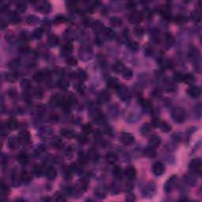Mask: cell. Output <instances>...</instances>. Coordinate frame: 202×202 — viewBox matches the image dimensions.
Wrapping results in <instances>:
<instances>
[{
  "label": "cell",
  "mask_w": 202,
  "mask_h": 202,
  "mask_svg": "<svg viewBox=\"0 0 202 202\" xmlns=\"http://www.w3.org/2000/svg\"><path fill=\"white\" fill-rule=\"evenodd\" d=\"M172 118L176 122H183L186 119V112L181 107H176L172 111Z\"/></svg>",
  "instance_id": "1"
},
{
  "label": "cell",
  "mask_w": 202,
  "mask_h": 202,
  "mask_svg": "<svg viewBox=\"0 0 202 202\" xmlns=\"http://www.w3.org/2000/svg\"><path fill=\"white\" fill-rule=\"evenodd\" d=\"M144 19V14L141 11L135 10L130 14L129 17V21L131 24H140Z\"/></svg>",
  "instance_id": "2"
},
{
  "label": "cell",
  "mask_w": 202,
  "mask_h": 202,
  "mask_svg": "<svg viewBox=\"0 0 202 202\" xmlns=\"http://www.w3.org/2000/svg\"><path fill=\"white\" fill-rule=\"evenodd\" d=\"M120 141L123 145H130L134 141V137L131 133H122L120 135Z\"/></svg>",
  "instance_id": "3"
},
{
  "label": "cell",
  "mask_w": 202,
  "mask_h": 202,
  "mask_svg": "<svg viewBox=\"0 0 202 202\" xmlns=\"http://www.w3.org/2000/svg\"><path fill=\"white\" fill-rule=\"evenodd\" d=\"M187 93L188 95L191 97L192 98H198V97L201 96V88H200L198 86H195V85H192L190 86L188 89H187Z\"/></svg>",
  "instance_id": "4"
},
{
  "label": "cell",
  "mask_w": 202,
  "mask_h": 202,
  "mask_svg": "<svg viewBox=\"0 0 202 202\" xmlns=\"http://www.w3.org/2000/svg\"><path fill=\"white\" fill-rule=\"evenodd\" d=\"M190 167L193 171H194L198 174H201L202 170V165L201 162L199 159H194V160H191V162L190 163Z\"/></svg>",
  "instance_id": "5"
},
{
  "label": "cell",
  "mask_w": 202,
  "mask_h": 202,
  "mask_svg": "<svg viewBox=\"0 0 202 202\" xmlns=\"http://www.w3.org/2000/svg\"><path fill=\"white\" fill-rule=\"evenodd\" d=\"M111 99V95L107 91H103L101 92L99 96H98V98H97V101L100 104H104L106 103H107Z\"/></svg>",
  "instance_id": "6"
},
{
  "label": "cell",
  "mask_w": 202,
  "mask_h": 202,
  "mask_svg": "<svg viewBox=\"0 0 202 202\" xmlns=\"http://www.w3.org/2000/svg\"><path fill=\"white\" fill-rule=\"evenodd\" d=\"M153 173L156 175H162L165 171V167L163 163L160 162H157L154 164L153 168H152Z\"/></svg>",
  "instance_id": "7"
},
{
  "label": "cell",
  "mask_w": 202,
  "mask_h": 202,
  "mask_svg": "<svg viewBox=\"0 0 202 202\" xmlns=\"http://www.w3.org/2000/svg\"><path fill=\"white\" fill-rule=\"evenodd\" d=\"M125 174H126V176L127 177V178L130 179V180H133V179H135L136 177H137L136 169L132 166L128 167L126 169Z\"/></svg>",
  "instance_id": "8"
},
{
  "label": "cell",
  "mask_w": 202,
  "mask_h": 202,
  "mask_svg": "<svg viewBox=\"0 0 202 202\" xmlns=\"http://www.w3.org/2000/svg\"><path fill=\"white\" fill-rule=\"evenodd\" d=\"M87 158L88 160H89L92 162H96L99 159V153L98 152L94 149V148H90L88 151L87 154Z\"/></svg>",
  "instance_id": "9"
},
{
  "label": "cell",
  "mask_w": 202,
  "mask_h": 202,
  "mask_svg": "<svg viewBox=\"0 0 202 202\" xmlns=\"http://www.w3.org/2000/svg\"><path fill=\"white\" fill-rule=\"evenodd\" d=\"M36 10H39V12H41L42 14H47L51 10V6L47 2H42V3H39V5L37 6Z\"/></svg>",
  "instance_id": "10"
},
{
  "label": "cell",
  "mask_w": 202,
  "mask_h": 202,
  "mask_svg": "<svg viewBox=\"0 0 202 202\" xmlns=\"http://www.w3.org/2000/svg\"><path fill=\"white\" fill-rule=\"evenodd\" d=\"M160 142H161V140H160V137H158L156 135H152L148 140V145H149V146L156 148L157 147H159V145H160Z\"/></svg>",
  "instance_id": "11"
},
{
  "label": "cell",
  "mask_w": 202,
  "mask_h": 202,
  "mask_svg": "<svg viewBox=\"0 0 202 202\" xmlns=\"http://www.w3.org/2000/svg\"><path fill=\"white\" fill-rule=\"evenodd\" d=\"M20 142H21V140L19 139V137L18 138H17V137H10L8 140V145L11 149H17L20 146Z\"/></svg>",
  "instance_id": "12"
},
{
  "label": "cell",
  "mask_w": 202,
  "mask_h": 202,
  "mask_svg": "<svg viewBox=\"0 0 202 202\" xmlns=\"http://www.w3.org/2000/svg\"><path fill=\"white\" fill-rule=\"evenodd\" d=\"M19 139L21 140V142H24V143H28V142L30 141L31 139V135L29 131L27 130H22L19 133Z\"/></svg>",
  "instance_id": "13"
},
{
  "label": "cell",
  "mask_w": 202,
  "mask_h": 202,
  "mask_svg": "<svg viewBox=\"0 0 202 202\" xmlns=\"http://www.w3.org/2000/svg\"><path fill=\"white\" fill-rule=\"evenodd\" d=\"M92 29L94 32H96L97 33H102L103 30L104 29V26H103V23L100 21H95L92 22Z\"/></svg>",
  "instance_id": "14"
},
{
  "label": "cell",
  "mask_w": 202,
  "mask_h": 202,
  "mask_svg": "<svg viewBox=\"0 0 202 202\" xmlns=\"http://www.w3.org/2000/svg\"><path fill=\"white\" fill-rule=\"evenodd\" d=\"M60 134L63 137H66V138L70 139L73 138L74 136H75V133L72 130H69V129H67V128H63L61 129L60 130Z\"/></svg>",
  "instance_id": "15"
},
{
  "label": "cell",
  "mask_w": 202,
  "mask_h": 202,
  "mask_svg": "<svg viewBox=\"0 0 202 202\" xmlns=\"http://www.w3.org/2000/svg\"><path fill=\"white\" fill-rule=\"evenodd\" d=\"M58 42H59V38H58V36L54 35V34H52L51 36H49L48 38V44L51 47L57 46Z\"/></svg>",
  "instance_id": "16"
},
{
  "label": "cell",
  "mask_w": 202,
  "mask_h": 202,
  "mask_svg": "<svg viewBox=\"0 0 202 202\" xmlns=\"http://www.w3.org/2000/svg\"><path fill=\"white\" fill-rule=\"evenodd\" d=\"M18 127V123L17 120L15 118H10L7 120V122H6V127L10 130H16Z\"/></svg>",
  "instance_id": "17"
},
{
  "label": "cell",
  "mask_w": 202,
  "mask_h": 202,
  "mask_svg": "<svg viewBox=\"0 0 202 202\" xmlns=\"http://www.w3.org/2000/svg\"><path fill=\"white\" fill-rule=\"evenodd\" d=\"M158 127H160V130H162L163 132H164V133H169L171 130V126L168 122H165V121H163V122L160 121Z\"/></svg>",
  "instance_id": "18"
},
{
  "label": "cell",
  "mask_w": 202,
  "mask_h": 202,
  "mask_svg": "<svg viewBox=\"0 0 202 202\" xmlns=\"http://www.w3.org/2000/svg\"><path fill=\"white\" fill-rule=\"evenodd\" d=\"M106 160L110 164H114V163H115L118 161V156L114 152H108V153L106 155Z\"/></svg>",
  "instance_id": "19"
},
{
  "label": "cell",
  "mask_w": 202,
  "mask_h": 202,
  "mask_svg": "<svg viewBox=\"0 0 202 202\" xmlns=\"http://www.w3.org/2000/svg\"><path fill=\"white\" fill-rule=\"evenodd\" d=\"M125 68H126V67L124 66V64L122 63L121 61L116 62V63L114 64V66H113V70H114L115 73H122V71L125 69Z\"/></svg>",
  "instance_id": "20"
},
{
  "label": "cell",
  "mask_w": 202,
  "mask_h": 202,
  "mask_svg": "<svg viewBox=\"0 0 202 202\" xmlns=\"http://www.w3.org/2000/svg\"><path fill=\"white\" fill-rule=\"evenodd\" d=\"M46 175L48 176L49 179H54L57 176V171L54 167H49L48 168H47L46 170Z\"/></svg>",
  "instance_id": "21"
},
{
  "label": "cell",
  "mask_w": 202,
  "mask_h": 202,
  "mask_svg": "<svg viewBox=\"0 0 202 202\" xmlns=\"http://www.w3.org/2000/svg\"><path fill=\"white\" fill-rule=\"evenodd\" d=\"M110 23H111V24H112L113 27L118 28L120 27L121 25L122 24V20L119 17H113V18H111Z\"/></svg>",
  "instance_id": "22"
},
{
  "label": "cell",
  "mask_w": 202,
  "mask_h": 202,
  "mask_svg": "<svg viewBox=\"0 0 202 202\" xmlns=\"http://www.w3.org/2000/svg\"><path fill=\"white\" fill-rule=\"evenodd\" d=\"M113 175L115 178L117 179H120L122 177V175H123V171H122V169L120 166H115L113 169Z\"/></svg>",
  "instance_id": "23"
},
{
  "label": "cell",
  "mask_w": 202,
  "mask_h": 202,
  "mask_svg": "<svg viewBox=\"0 0 202 202\" xmlns=\"http://www.w3.org/2000/svg\"><path fill=\"white\" fill-rule=\"evenodd\" d=\"M145 155L148 158H153V157L156 156V148H153V147H151L149 146L147 148H145Z\"/></svg>",
  "instance_id": "24"
},
{
  "label": "cell",
  "mask_w": 202,
  "mask_h": 202,
  "mask_svg": "<svg viewBox=\"0 0 202 202\" xmlns=\"http://www.w3.org/2000/svg\"><path fill=\"white\" fill-rule=\"evenodd\" d=\"M46 73L44 71H38L36 73H34L33 80L36 82H42L44 79L45 78Z\"/></svg>",
  "instance_id": "25"
},
{
  "label": "cell",
  "mask_w": 202,
  "mask_h": 202,
  "mask_svg": "<svg viewBox=\"0 0 202 202\" xmlns=\"http://www.w3.org/2000/svg\"><path fill=\"white\" fill-rule=\"evenodd\" d=\"M29 160V156L25 153H21L19 154V156H18V161L21 163V165H25L27 164Z\"/></svg>",
  "instance_id": "26"
},
{
  "label": "cell",
  "mask_w": 202,
  "mask_h": 202,
  "mask_svg": "<svg viewBox=\"0 0 202 202\" xmlns=\"http://www.w3.org/2000/svg\"><path fill=\"white\" fill-rule=\"evenodd\" d=\"M191 19L194 23H198L201 19V14L199 10H194L191 14Z\"/></svg>",
  "instance_id": "27"
},
{
  "label": "cell",
  "mask_w": 202,
  "mask_h": 202,
  "mask_svg": "<svg viewBox=\"0 0 202 202\" xmlns=\"http://www.w3.org/2000/svg\"><path fill=\"white\" fill-rule=\"evenodd\" d=\"M18 79V74L15 72H10L6 74V80L10 83L15 82Z\"/></svg>",
  "instance_id": "28"
},
{
  "label": "cell",
  "mask_w": 202,
  "mask_h": 202,
  "mask_svg": "<svg viewBox=\"0 0 202 202\" xmlns=\"http://www.w3.org/2000/svg\"><path fill=\"white\" fill-rule=\"evenodd\" d=\"M194 80H195L194 77L191 73H186V74H184V75L182 76V82H185L186 84H192L194 82Z\"/></svg>",
  "instance_id": "29"
},
{
  "label": "cell",
  "mask_w": 202,
  "mask_h": 202,
  "mask_svg": "<svg viewBox=\"0 0 202 202\" xmlns=\"http://www.w3.org/2000/svg\"><path fill=\"white\" fill-rule=\"evenodd\" d=\"M122 74L123 78L126 80H130L133 78V71L130 68H125V69L122 73Z\"/></svg>",
  "instance_id": "30"
},
{
  "label": "cell",
  "mask_w": 202,
  "mask_h": 202,
  "mask_svg": "<svg viewBox=\"0 0 202 202\" xmlns=\"http://www.w3.org/2000/svg\"><path fill=\"white\" fill-rule=\"evenodd\" d=\"M159 63H160V67L163 68V69H167V68H170L171 67V63L169 59H167V58H161L160 61H159Z\"/></svg>",
  "instance_id": "31"
},
{
  "label": "cell",
  "mask_w": 202,
  "mask_h": 202,
  "mask_svg": "<svg viewBox=\"0 0 202 202\" xmlns=\"http://www.w3.org/2000/svg\"><path fill=\"white\" fill-rule=\"evenodd\" d=\"M103 34L104 35V36L105 37H107V38H113L114 36H115V33H114V31L112 30V29H110V28H104V29L103 30Z\"/></svg>",
  "instance_id": "32"
},
{
  "label": "cell",
  "mask_w": 202,
  "mask_h": 202,
  "mask_svg": "<svg viewBox=\"0 0 202 202\" xmlns=\"http://www.w3.org/2000/svg\"><path fill=\"white\" fill-rule=\"evenodd\" d=\"M21 88L23 90H29L31 88L30 81L29 79H23L21 82Z\"/></svg>",
  "instance_id": "33"
},
{
  "label": "cell",
  "mask_w": 202,
  "mask_h": 202,
  "mask_svg": "<svg viewBox=\"0 0 202 202\" xmlns=\"http://www.w3.org/2000/svg\"><path fill=\"white\" fill-rule=\"evenodd\" d=\"M52 145L54 148H60L63 146V142L59 137H54L52 141Z\"/></svg>",
  "instance_id": "34"
},
{
  "label": "cell",
  "mask_w": 202,
  "mask_h": 202,
  "mask_svg": "<svg viewBox=\"0 0 202 202\" xmlns=\"http://www.w3.org/2000/svg\"><path fill=\"white\" fill-rule=\"evenodd\" d=\"M82 131H83V133L85 135H89L92 132V127L89 123L85 124L82 127Z\"/></svg>",
  "instance_id": "35"
},
{
  "label": "cell",
  "mask_w": 202,
  "mask_h": 202,
  "mask_svg": "<svg viewBox=\"0 0 202 202\" xmlns=\"http://www.w3.org/2000/svg\"><path fill=\"white\" fill-rule=\"evenodd\" d=\"M10 20L13 23H18L19 21H21L20 16H19L18 13L16 12H13L10 14Z\"/></svg>",
  "instance_id": "36"
},
{
  "label": "cell",
  "mask_w": 202,
  "mask_h": 202,
  "mask_svg": "<svg viewBox=\"0 0 202 202\" xmlns=\"http://www.w3.org/2000/svg\"><path fill=\"white\" fill-rule=\"evenodd\" d=\"M26 21H27V23L29 24L33 25V24H36L38 23V21H39V18L35 15H30L28 17Z\"/></svg>",
  "instance_id": "37"
},
{
  "label": "cell",
  "mask_w": 202,
  "mask_h": 202,
  "mask_svg": "<svg viewBox=\"0 0 202 202\" xmlns=\"http://www.w3.org/2000/svg\"><path fill=\"white\" fill-rule=\"evenodd\" d=\"M152 127H150V125L148 124H145L142 127L141 130V134L144 136H147L148 134H149V133L151 132Z\"/></svg>",
  "instance_id": "38"
},
{
  "label": "cell",
  "mask_w": 202,
  "mask_h": 202,
  "mask_svg": "<svg viewBox=\"0 0 202 202\" xmlns=\"http://www.w3.org/2000/svg\"><path fill=\"white\" fill-rule=\"evenodd\" d=\"M107 85H108L110 88H118L119 87V84H118V81L115 78L110 79L107 82Z\"/></svg>",
  "instance_id": "39"
},
{
  "label": "cell",
  "mask_w": 202,
  "mask_h": 202,
  "mask_svg": "<svg viewBox=\"0 0 202 202\" xmlns=\"http://www.w3.org/2000/svg\"><path fill=\"white\" fill-rule=\"evenodd\" d=\"M87 182L84 181V180H81L79 182L78 184V190H80L81 192H84L86 189H87Z\"/></svg>",
  "instance_id": "40"
},
{
  "label": "cell",
  "mask_w": 202,
  "mask_h": 202,
  "mask_svg": "<svg viewBox=\"0 0 202 202\" xmlns=\"http://www.w3.org/2000/svg\"><path fill=\"white\" fill-rule=\"evenodd\" d=\"M54 200L57 201H67V198L64 195L63 193H62L61 192H57V193L54 194Z\"/></svg>",
  "instance_id": "41"
},
{
  "label": "cell",
  "mask_w": 202,
  "mask_h": 202,
  "mask_svg": "<svg viewBox=\"0 0 202 202\" xmlns=\"http://www.w3.org/2000/svg\"><path fill=\"white\" fill-rule=\"evenodd\" d=\"M58 87L60 88L66 90V89H67L69 88V82L66 81V80H60L58 82Z\"/></svg>",
  "instance_id": "42"
},
{
  "label": "cell",
  "mask_w": 202,
  "mask_h": 202,
  "mask_svg": "<svg viewBox=\"0 0 202 202\" xmlns=\"http://www.w3.org/2000/svg\"><path fill=\"white\" fill-rule=\"evenodd\" d=\"M9 193V188L6 186V184H5L3 182H2V184H1V194L2 196H6Z\"/></svg>",
  "instance_id": "43"
},
{
  "label": "cell",
  "mask_w": 202,
  "mask_h": 202,
  "mask_svg": "<svg viewBox=\"0 0 202 202\" xmlns=\"http://www.w3.org/2000/svg\"><path fill=\"white\" fill-rule=\"evenodd\" d=\"M43 34H44V30L41 28H39V29H36V30L34 31L33 35L36 39H40L42 37Z\"/></svg>",
  "instance_id": "44"
},
{
  "label": "cell",
  "mask_w": 202,
  "mask_h": 202,
  "mask_svg": "<svg viewBox=\"0 0 202 202\" xmlns=\"http://www.w3.org/2000/svg\"><path fill=\"white\" fill-rule=\"evenodd\" d=\"M77 76H78V78L81 81H84V80H86L87 79V73L84 72V70H82V69H80L78 72V73H77Z\"/></svg>",
  "instance_id": "45"
},
{
  "label": "cell",
  "mask_w": 202,
  "mask_h": 202,
  "mask_svg": "<svg viewBox=\"0 0 202 202\" xmlns=\"http://www.w3.org/2000/svg\"><path fill=\"white\" fill-rule=\"evenodd\" d=\"M21 180H22L23 182H27L30 181L31 176L29 175V174L27 171H23L22 173H21Z\"/></svg>",
  "instance_id": "46"
},
{
  "label": "cell",
  "mask_w": 202,
  "mask_h": 202,
  "mask_svg": "<svg viewBox=\"0 0 202 202\" xmlns=\"http://www.w3.org/2000/svg\"><path fill=\"white\" fill-rule=\"evenodd\" d=\"M141 105L142 107L145 109H146V110H151L152 107L150 101H148V100H141Z\"/></svg>",
  "instance_id": "47"
},
{
  "label": "cell",
  "mask_w": 202,
  "mask_h": 202,
  "mask_svg": "<svg viewBox=\"0 0 202 202\" xmlns=\"http://www.w3.org/2000/svg\"><path fill=\"white\" fill-rule=\"evenodd\" d=\"M63 50L65 52H71L73 50V44L70 42L66 43L63 46Z\"/></svg>",
  "instance_id": "48"
},
{
  "label": "cell",
  "mask_w": 202,
  "mask_h": 202,
  "mask_svg": "<svg viewBox=\"0 0 202 202\" xmlns=\"http://www.w3.org/2000/svg\"><path fill=\"white\" fill-rule=\"evenodd\" d=\"M67 63L69 66H71V67H75V66H77V64H78V60L76 59L75 58L69 57L67 59Z\"/></svg>",
  "instance_id": "49"
},
{
  "label": "cell",
  "mask_w": 202,
  "mask_h": 202,
  "mask_svg": "<svg viewBox=\"0 0 202 202\" xmlns=\"http://www.w3.org/2000/svg\"><path fill=\"white\" fill-rule=\"evenodd\" d=\"M66 21H67V18L63 15L57 16V17L55 18V19H54V22H55V23H57V24L64 23V22H66Z\"/></svg>",
  "instance_id": "50"
},
{
  "label": "cell",
  "mask_w": 202,
  "mask_h": 202,
  "mask_svg": "<svg viewBox=\"0 0 202 202\" xmlns=\"http://www.w3.org/2000/svg\"><path fill=\"white\" fill-rule=\"evenodd\" d=\"M26 9H27V6H26V5L24 3H19L18 6H17V10L19 13L24 12L26 10Z\"/></svg>",
  "instance_id": "51"
},
{
  "label": "cell",
  "mask_w": 202,
  "mask_h": 202,
  "mask_svg": "<svg viewBox=\"0 0 202 202\" xmlns=\"http://www.w3.org/2000/svg\"><path fill=\"white\" fill-rule=\"evenodd\" d=\"M34 172L35 174L37 175H41L44 174V168L42 166H36L35 168H34Z\"/></svg>",
  "instance_id": "52"
},
{
  "label": "cell",
  "mask_w": 202,
  "mask_h": 202,
  "mask_svg": "<svg viewBox=\"0 0 202 202\" xmlns=\"http://www.w3.org/2000/svg\"><path fill=\"white\" fill-rule=\"evenodd\" d=\"M175 22L178 24H182L185 22V17L182 15H178L175 18Z\"/></svg>",
  "instance_id": "53"
},
{
  "label": "cell",
  "mask_w": 202,
  "mask_h": 202,
  "mask_svg": "<svg viewBox=\"0 0 202 202\" xmlns=\"http://www.w3.org/2000/svg\"><path fill=\"white\" fill-rule=\"evenodd\" d=\"M19 65H20V61L18 60V59H14L10 63V67L13 68V69H14L16 67H19Z\"/></svg>",
  "instance_id": "54"
},
{
  "label": "cell",
  "mask_w": 202,
  "mask_h": 202,
  "mask_svg": "<svg viewBox=\"0 0 202 202\" xmlns=\"http://www.w3.org/2000/svg\"><path fill=\"white\" fill-rule=\"evenodd\" d=\"M182 76H183V74H181V73H175V76H174V79H175V82H182Z\"/></svg>",
  "instance_id": "55"
},
{
  "label": "cell",
  "mask_w": 202,
  "mask_h": 202,
  "mask_svg": "<svg viewBox=\"0 0 202 202\" xmlns=\"http://www.w3.org/2000/svg\"><path fill=\"white\" fill-rule=\"evenodd\" d=\"M129 46H130V48L132 49V50H137L139 48V44L137 42H134V41L130 42L129 44Z\"/></svg>",
  "instance_id": "56"
},
{
  "label": "cell",
  "mask_w": 202,
  "mask_h": 202,
  "mask_svg": "<svg viewBox=\"0 0 202 202\" xmlns=\"http://www.w3.org/2000/svg\"><path fill=\"white\" fill-rule=\"evenodd\" d=\"M126 200L127 201H135V196L133 195V193H128L127 197H126Z\"/></svg>",
  "instance_id": "57"
},
{
  "label": "cell",
  "mask_w": 202,
  "mask_h": 202,
  "mask_svg": "<svg viewBox=\"0 0 202 202\" xmlns=\"http://www.w3.org/2000/svg\"><path fill=\"white\" fill-rule=\"evenodd\" d=\"M165 39H166V41L167 43H169V44H171L172 42H173V37H172V36L171 35L170 33H167L166 34V38H165Z\"/></svg>",
  "instance_id": "58"
}]
</instances>
